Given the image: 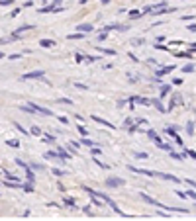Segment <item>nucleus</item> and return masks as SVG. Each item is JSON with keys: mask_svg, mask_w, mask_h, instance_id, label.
Masks as SVG:
<instances>
[{"mask_svg": "<svg viewBox=\"0 0 196 221\" xmlns=\"http://www.w3.org/2000/svg\"><path fill=\"white\" fill-rule=\"evenodd\" d=\"M22 110L28 112V114H41V116H47V117L53 116L51 110H47V108H41V106H38V104H26V106H22Z\"/></svg>", "mask_w": 196, "mask_h": 221, "instance_id": "f257e3e1", "label": "nucleus"}, {"mask_svg": "<svg viewBox=\"0 0 196 221\" xmlns=\"http://www.w3.org/2000/svg\"><path fill=\"white\" fill-rule=\"evenodd\" d=\"M102 30L108 31V34H110V31H128L130 26L128 24H108V26H104Z\"/></svg>", "mask_w": 196, "mask_h": 221, "instance_id": "f03ea898", "label": "nucleus"}, {"mask_svg": "<svg viewBox=\"0 0 196 221\" xmlns=\"http://www.w3.org/2000/svg\"><path fill=\"white\" fill-rule=\"evenodd\" d=\"M30 30H35V28H34L31 24H24V26H20V28L14 31L12 37H14V39H22V35L26 34V31H30Z\"/></svg>", "mask_w": 196, "mask_h": 221, "instance_id": "7ed1b4c3", "label": "nucleus"}, {"mask_svg": "<svg viewBox=\"0 0 196 221\" xmlns=\"http://www.w3.org/2000/svg\"><path fill=\"white\" fill-rule=\"evenodd\" d=\"M139 196H141V200H143L145 203H149V206H155V207H161V209H163V207H165V206H163V203H161V202H157V200H155V198H151V196H147V194H145V192H141V194H139Z\"/></svg>", "mask_w": 196, "mask_h": 221, "instance_id": "20e7f679", "label": "nucleus"}, {"mask_svg": "<svg viewBox=\"0 0 196 221\" xmlns=\"http://www.w3.org/2000/svg\"><path fill=\"white\" fill-rule=\"evenodd\" d=\"M157 178L167 180V182H173V184H181V178H177L174 174H167V172H157Z\"/></svg>", "mask_w": 196, "mask_h": 221, "instance_id": "39448f33", "label": "nucleus"}, {"mask_svg": "<svg viewBox=\"0 0 196 221\" xmlns=\"http://www.w3.org/2000/svg\"><path fill=\"white\" fill-rule=\"evenodd\" d=\"M43 77H45L43 71H31V73L22 74V80H35V78H43Z\"/></svg>", "mask_w": 196, "mask_h": 221, "instance_id": "423d86ee", "label": "nucleus"}, {"mask_svg": "<svg viewBox=\"0 0 196 221\" xmlns=\"http://www.w3.org/2000/svg\"><path fill=\"white\" fill-rule=\"evenodd\" d=\"M124 184H126L124 178H118V176H110V178L106 180V186H110V188H120Z\"/></svg>", "mask_w": 196, "mask_h": 221, "instance_id": "0eeeda50", "label": "nucleus"}, {"mask_svg": "<svg viewBox=\"0 0 196 221\" xmlns=\"http://www.w3.org/2000/svg\"><path fill=\"white\" fill-rule=\"evenodd\" d=\"M174 69H177V65H167V67H161V69H157V73H155V77H165V74H169V73H173Z\"/></svg>", "mask_w": 196, "mask_h": 221, "instance_id": "6e6552de", "label": "nucleus"}, {"mask_svg": "<svg viewBox=\"0 0 196 221\" xmlns=\"http://www.w3.org/2000/svg\"><path fill=\"white\" fill-rule=\"evenodd\" d=\"M177 106H182V96L181 94H173V98H171V102H169V110H173V108H177Z\"/></svg>", "mask_w": 196, "mask_h": 221, "instance_id": "1a4fd4ad", "label": "nucleus"}, {"mask_svg": "<svg viewBox=\"0 0 196 221\" xmlns=\"http://www.w3.org/2000/svg\"><path fill=\"white\" fill-rule=\"evenodd\" d=\"M92 121H96V123H100V125H104V127L116 129V127H114V123H110L108 120H104V117H100V116H94V114H92Z\"/></svg>", "mask_w": 196, "mask_h": 221, "instance_id": "9d476101", "label": "nucleus"}, {"mask_svg": "<svg viewBox=\"0 0 196 221\" xmlns=\"http://www.w3.org/2000/svg\"><path fill=\"white\" fill-rule=\"evenodd\" d=\"M77 30L82 31V34H90V31H94V26H92V24H78Z\"/></svg>", "mask_w": 196, "mask_h": 221, "instance_id": "9b49d317", "label": "nucleus"}, {"mask_svg": "<svg viewBox=\"0 0 196 221\" xmlns=\"http://www.w3.org/2000/svg\"><path fill=\"white\" fill-rule=\"evenodd\" d=\"M153 106H155V108H157V112H161V114H167V112H169V108H165V106H163L159 98H157V100H153Z\"/></svg>", "mask_w": 196, "mask_h": 221, "instance_id": "f8f14e48", "label": "nucleus"}, {"mask_svg": "<svg viewBox=\"0 0 196 221\" xmlns=\"http://www.w3.org/2000/svg\"><path fill=\"white\" fill-rule=\"evenodd\" d=\"M57 153H59V157H61V160H63V159H65V160H69V159L73 157V153H69V151H65V149H63V147H59V149H57Z\"/></svg>", "mask_w": 196, "mask_h": 221, "instance_id": "ddd939ff", "label": "nucleus"}, {"mask_svg": "<svg viewBox=\"0 0 196 221\" xmlns=\"http://www.w3.org/2000/svg\"><path fill=\"white\" fill-rule=\"evenodd\" d=\"M43 157H45L47 160H57V159H61V157H59V153H55V151H47Z\"/></svg>", "mask_w": 196, "mask_h": 221, "instance_id": "4468645a", "label": "nucleus"}, {"mask_svg": "<svg viewBox=\"0 0 196 221\" xmlns=\"http://www.w3.org/2000/svg\"><path fill=\"white\" fill-rule=\"evenodd\" d=\"M82 37H84V34H82V31H77V34H69V35H67V39L77 41V39H82Z\"/></svg>", "mask_w": 196, "mask_h": 221, "instance_id": "2eb2a0df", "label": "nucleus"}, {"mask_svg": "<svg viewBox=\"0 0 196 221\" xmlns=\"http://www.w3.org/2000/svg\"><path fill=\"white\" fill-rule=\"evenodd\" d=\"M41 137H43V139H41L43 143H49V145H53V143H55V137H53L51 133H43Z\"/></svg>", "mask_w": 196, "mask_h": 221, "instance_id": "dca6fc26", "label": "nucleus"}, {"mask_svg": "<svg viewBox=\"0 0 196 221\" xmlns=\"http://www.w3.org/2000/svg\"><path fill=\"white\" fill-rule=\"evenodd\" d=\"M22 190L24 192H34V182H31V180H28V182H24V184H22Z\"/></svg>", "mask_w": 196, "mask_h": 221, "instance_id": "f3484780", "label": "nucleus"}, {"mask_svg": "<svg viewBox=\"0 0 196 221\" xmlns=\"http://www.w3.org/2000/svg\"><path fill=\"white\" fill-rule=\"evenodd\" d=\"M128 16H130L131 20H137V18L143 16V12H141V10H131V12H128Z\"/></svg>", "mask_w": 196, "mask_h": 221, "instance_id": "a211bd4d", "label": "nucleus"}, {"mask_svg": "<svg viewBox=\"0 0 196 221\" xmlns=\"http://www.w3.org/2000/svg\"><path fill=\"white\" fill-rule=\"evenodd\" d=\"M96 49H98L100 53H104V55H110V57H114V55H116V51H114V49H104V47H100V45H96Z\"/></svg>", "mask_w": 196, "mask_h": 221, "instance_id": "6ab92c4d", "label": "nucleus"}, {"mask_svg": "<svg viewBox=\"0 0 196 221\" xmlns=\"http://www.w3.org/2000/svg\"><path fill=\"white\" fill-rule=\"evenodd\" d=\"M39 45L47 49V47H53V45H55V41H53V39H39Z\"/></svg>", "mask_w": 196, "mask_h": 221, "instance_id": "aec40b11", "label": "nucleus"}, {"mask_svg": "<svg viewBox=\"0 0 196 221\" xmlns=\"http://www.w3.org/2000/svg\"><path fill=\"white\" fill-rule=\"evenodd\" d=\"M131 45L141 47V45H145V39H143V37H134V39H131Z\"/></svg>", "mask_w": 196, "mask_h": 221, "instance_id": "412c9836", "label": "nucleus"}, {"mask_svg": "<svg viewBox=\"0 0 196 221\" xmlns=\"http://www.w3.org/2000/svg\"><path fill=\"white\" fill-rule=\"evenodd\" d=\"M169 92H171V86H169V84H163V86H161V92H159V96H161V98H165Z\"/></svg>", "mask_w": 196, "mask_h": 221, "instance_id": "4be33fe9", "label": "nucleus"}, {"mask_svg": "<svg viewBox=\"0 0 196 221\" xmlns=\"http://www.w3.org/2000/svg\"><path fill=\"white\" fill-rule=\"evenodd\" d=\"M182 73H184V74H188V73H194V63H188V65H184V67H182Z\"/></svg>", "mask_w": 196, "mask_h": 221, "instance_id": "5701e85b", "label": "nucleus"}, {"mask_svg": "<svg viewBox=\"0 0 196 221\" xmlns=\"http://www.w3.org/2000/svg\"><path fill=\"white\" fill-rule=\"evenodd\" d=\"M184 157H190L192 160H196V151H192V149H184Z\"/></svg>", "mask_w": 196, "mask_h": 221, "instance_id": "b1692460", "label": "nucleus"}, {"mask_svg": "<svg viewBox=\"0 0 196 221\" xmlns=\"http://www.w3.org/2000/svg\"><path fill=\"white\" fill-rule=\"evenodd\" d=\"M192 53L194 51H184V53H174V55L181 57V59H192Z\"/></svg>", "mask_w": 196, "mask_h": 221, "instance_id": "393cba45", "label": "nucleus"}, {"mask_svg": "<svg viewBox=\"0 0 196 221\" xmlns=\"http://www.w3.org/2000/svg\"><path fill=\"white\" fill-rule=\"evenodd\" d=\"M26 176H28V180L35 182V174H34V172H31V166H28V168H26Z\"/></svg>", "mask_w": 196, "mask_h": 221, "instance_id": "a878e982", "label": "nucleus"}, {"mask_svg": "<svg viewBox=\"0 0 196 221\" xmlns=\"http://www.w3.org/2000/svg\"><path fill=\"white\" fill-rule=\"evenodd\" d=\"M6 145H8V147H16V149H18L20 147V141H18V139H8Z\"/></svg>", "mask_w": 196, "mask_h": 221, "instance_id": "bb28decb", "label": "nucleus"}, {"mask_svg": "<svg viewBox=\"0 0 196 221\" xmlns=\"http://www.w3.org/2000/svg\"><path fill=\"white\" fill-rule=\"evenodd\" d=\"M63 202H65L67 207H75V200L73 198H63Z\"/></svg>", "mask_w": 196, "mask_h": 221, "instance_id": "cd10ccee", "label": "nucleus"}, {"mask_svg": "<svg viewBox=\"0 0 196 221\" xmlns=\"http://www.w3.org/2000/svg\"><path fill=\"white\" fill-rule=\"evenodd\" d=\"M94 164H98L100 168H104V170H110V166L106 164V163H102V160H98V159H94Z\"/></svg>", "mask_w": 196, "mask_h": 221, "instance_id": "c85d7f7f", "label": "nucleus"}, {"mask_svg": "<svg viewBox=\"0 0 196 221\" xmlns=\"http://www.w3.org/2000/svg\"><path fill=\"white\" fill-rule=\"evenodd\" d=\"M81 143H82V145H86V147H94V143L90 141V139H86V135H82V139H81Z\"/></svg>", "mask_w": 196, "mask_h": 221, "instance_id": "c756f323", "label": "nucleus"}, {"mask_svg": "<svg viewBox=\"0 0 196 221\" xmlns=\"http://www.w3.org/2000/svg\"><path fill=\"white\" fill-rule=\"evenodd\" d=\"M75 61H77V63H84V61H86V55H82V53H77V55H75Z\"/></svg>", "mask_w": 196, "mask_h": 221, "instance_id": "7c9ffc66", "label": "nucleus"}, {"mask_svg": "<svg viewBox=\"0 0 196 221\" xmlns=\"http://www.w3.org/2000/svg\"><path fill=\"white\" fill-rule=\"evenodd\" d=\"M51 172H53L55 176H65V174H67V170H61V168H51Z\"/></svg>", "mask_w": 196, "mask_h": 221, "instance_id": "2f4dec72", "label": "nucleus"}, {"mask_svg": "<svg viewBox=\"0 0 196 221\" xmlns=\"http://www.w3.org/2000/svg\"><path fill=\"white\" fill-rule=\"evenodd\" d=\"M96 61H100V57H96V55H86V61H84V63H96Z\"/></svg>", "mask_w": 196, "mask_h": 221, "instance_id": "473e14b6", "label": "nucleus"}, {"mask_svg": "<svg viewBox=\"0 0 196 221\" xmlns=\"http://www.w3.org/2000/svg\"><path fill=\"white\" fill-rule=\"evenodd\" d=\"M59 104H67V106H73V100L71 98H57Z\"/></svg>", "mask_w": 196, "mask_h": 221, "instance_id": "72a5a7b5", "label": "nucleus"}, {"mask_svg": "<svg viewBox=\"0 0 196 221\" xmlns=\"http://www.w3.org/2000/svg\"><path fill=\"white\" fill-rule=\"evenodd\" d=\"M77 129H78V133H81V135H88V129L84 127V125H81V123L77 125Z\"/></svg>", "mask_w": 196, "mask_h": 221, "instance_id": "f704fd0d", "label": "nucleus"}, {"mask_svg": "<svg viewBox=\"0 0 196 221\" xmlns=\"http://www.w3.org/2000/svg\"><path fill=\"white\" fill-rule=\"evenodd\" d=\"M134 157H135L137 160H141V159H147V157H149V155H147V153H143V151H141V153H134Z\"/></svg>", "mask_w": 196, "mask_h": 221, "instance_id": "c9c22d12", "label": "nucleus"}, {"mask_svg": "<svg viewBox=\"0 0 196 221\" xmlns=\"http://www.w3.org/2000/svg\"><path fill=\"white\" fill-rule=\"evenodd\" d=\"M169 155H171V159H174V160H182V155H178L177 151H171Z\"/></svg>", "mask_w": 196, "mask_h": 221, "instance_id": "e433bc0d", "label": "nucleus"}, {"mask_svg": "<svg viewBox=\"0 0 196 221\" xmlns=\"http://www.w3.org/2000/svg\"><path fill=\"white\" fill-rule=\"evenodd\" d=\"M186 133H188V135H194V123H192V121H188V125H186Z\"/></svg>", "mask_w": 196, "mask_h": 221, "instance_id": "4c0bfd02", "label": "nucleus"}, {"mask_svg": "<svg viewBox=\"0 0 196 221\" xmlns=\"http://www.w3.org/2000/svg\"><path fill=\"white\" fill-rule=\"evenodd\" d=\"M30 133H31V135H35V137L43 135V133H41V129H39V127H31V131H30Z\"/></svg>", "mask_w": 196, "mask_h": 221, "instance_id": "58836bf2", "label": "nucleus"}, {"mask_svg": "<svg viewBox=\"0 0 196 221\" xmlns=\"http://www.w3.org/2000/svg\"><path fill=\"white\" fill-rule=\"evenodd\" d=\"M10 41H16L12 35H10V37H2V39H0V45H6V43H10Z\"/></svg>", "mask_w": 196, "mask_h": 221, "instance_id": "ea45409f", "label": "nucleus"}, {"mask_svg": "<svg viewBox=\"0 0 196 221\" xmlns=\"http://www.w3.org/2000/svg\"><path fill=\"white\" fill-rule=\"evenodd\" d=\"M30 166H31L34 170H43V164H41V163H31Z\"/></svg>", "mask_w": 196, "mask_h": 221, "instance_id": "a19ab883", "label": "nucleus"}, {"mask_svg": "<svg viewBox=\"0 0 196 221\" xmlns=\"http://www.w3.org/2000/svg\"><path fill=\"white\" fill-rule=\"evenodd\" d=\"M16 164H18V166H22L24 170H26V168H28V166H30V164H26V163H24L22 159H16Z\"/></svg>", "mask_w": 196, "mask_h": 221, "instance_id": "79ce46f5", "label": "nucleus"}, {"mask_svg": "<svg viewBox=\"0 0 196 221\" xmlns=\"http://www.w3.org/2000/svg\"><path fill=\"white\" fill-rule=\"evenodd\" d=\"M186 196L190 198V200H194V202H196V190H188V192H186Z\"/></svg>", "mask_w": 196, "mask_h": 221, "instance_id": "37998d69", "label": "nucleus"}, {"mask_svg": "<svg viewBox=\"0 0 196 221\" xmlns=\"http://www.w3.org/2000/svg\"><path fill=\"white\" fill-rule=\"evenodd\" d=\"M174 194H177V196H178V198H182V200H188V196H186V192H181V190H177V192H174Z\"/></svg>", "mask_w": 196, "mask_h": 221, "instance_id": "c03bdc74", "label": "nucleus"}, {"mask_svg": "<svg viewBox=\"0 0 196 221\" xmlns=\"http://www.w3.org/2000/svg\"><path fill=\"white\" fill-rule=\"evenodd\" d=\"M14 0H0V6H12Z\"/></svg>", "mask_w": 196, "mask_h": 221, "instance_id": "a18cd8bd", "label": "nucleus"}, {"mask_svg": "<svg viewBox=\"0 0 196 221\" xmlns=\"http://www.w3.org/2000/svg\"><path fill=\"white\" fill-rule=\"evenodd\" d=\"M18 14H20V8H14V10H12V12H10L8 16H10V18H16Z\"/></svg>", "mask_w": 196, "mask_h": 221, "instance_id": "49530a36", "label": "nucleus"}, {"mask_svg": "<svg viewBox=\"0 0 196 221\" xmlns=\"http://www.w3.org/2000/svg\"><path fill=\"white\" fill-rule=\"evenodd\" d=\"M106 37H108V31H102V34H98V41H104Z\"/></svg>", "mask_w": 196, "mask_h": 221, "instance_id": "de8ad7c7", "label": "nucleus"}, {"mask_svg": "<svg viewBox=\"0 0 196 221\" xmlns=\"http://www.w3.org/2000/svg\"><path fill=\"white\" fill-rule=\"evenodd\" d=\"M22 55H20V53H12V55H8V59L10 61H16V59H20Z\"/></svg>", "mask_w": 196, "mask_h": 221, "instance_id": "09e8293b", "label": "nucleus"}, {"mask_svg": "<svg viewBox=\"0 0 196 221\" xmlns=\"http://www.w3.org/2000/svg\"><path fill=\"white\" fill-rule=\"evenodd\" d=\"M55 117H57V120H59V121L63 123V125H65V123H69V120H67L65 116H55Z\"/></svg>", "mask_w": 196, "mask_h": 221, "instance_id": "8fccbe9b", "label": "nucleus"}, {"mask_svg": "<svg viewBox=\"0 0 196 221\" xmlns=\"http://www.w3.org/2000/svg\"><path fill=\"white\" fill-rule=\"evenodd\" d=\"M75 86H77V88H81V90H88V86L82 84V82H75Z\"/></svg>", "mask_w": 196, "mask_h": 221, "instance_id": "3c124183", "label": "nucleus"}, {"mask_svg": "<svg viewBox=\"0 0 196 221\" xmlns=\"http://www.w3.org/2000/svg\"><path fill=\"white\" fill-rule=\"evenodd\" d=\"M16 129H18L20 133H24V135H28V131H26V129H24L22 125H20V123H16Z\"/></svg>", "mask_w": 196, "mask_h": 221, "instance_id": "603ef678", "label": "nucleus"}, {"mask_svg": "<svg viewBox=\"0 0 196 221\" xmlns=\"http://www.w3.org/2000/svg\"><path fill=\"white\" fill-rule=\"evenodd\" d=\"M155 135H157V131H155V129H149V131H147V137H149V139H153Z\"/></svg>", "mask_w": 196, "mask_h": 221, "instance_id": "864d4df0", "label": "nucleus"}, {"mask_svg": "<svg viewBox=\"0 0 196 221\" xmlns=\"http://www.w3.org/2000/svg\"><path fill=\"white\" fill-rule=\"evenodd\" d=\"M82 211H84V213H86V215H90V217H92V209H90V206H86V207H82Z\"/></svg>", "mask_w": 196, "mask_h": 221, "instance_id": "5fc2aeb1", "label": "nucleus"}, {"mask_svg": "<svg viewBox=\"0 0 196 221\" xmlns=\"http://www.w3.org/2000/svg\"><path fill=\"white\" fill-rule=\"evenodd\" d=\"M124 125H128V127H130V125H134V117H128V120L124 121Z\"/></svg>", "mask_w": 196, "mask_h": 221, "instance_id": "6e6d98bb", "label": "nucleus"}, {"mask_svg": "<svg viewBox=\"0 0 196 221\" xmlns=\"http://www.w3.org/2000/svg\"><path fill=\"white\" fill-rule=\"evenodd\" d=\"M128 55H130V59H131V61H134V63H139V59H137V57L134 55V53H128Z\"/></svg>", "mask_w": 196, "mask_h": 221, "instance_id": "4d7b16f0", "label": "nucleus"}, {"mask_svg": "<svg viewBox=\"0 0 196 221\" xmlns=\"http://www.w3.org/2000/svg\"><path fill=\"white\" fill-rule=\"evenodd\" d=\"M186 184H188V186H192L194 190H196V182H194V180H188V178H186Z\"/></svg>", "mask_w": 196, "mask_h": 221, "instance_id": "13d9d810", "label": "nucleus"}, {"mask_svg": "<svg viewBox=\"0 0 196 221\" xmlns=\"http://www.w3.org/2000/svg\"><path fill=\"white\" fill-rule=\"evenodd\" d=\"M188 49H190V51H194V53H196V43H188Z\"/></svg>", "mask_w": 196, "mask_h": 221, "instance_id": "bf43d9fd", "label": "nucleus"}, {"mask_svg": "<svg viewBox=\"0 0 196 221\" xmlns=\"http://www.w3.org/2000/svg\"><path fill=\"white\" fill-rule=\"evenodd\" d=\"M192 18H194V16H190V14H188V16H182L181 20H182V22H188V20H192Z\"/></svg>", "mask_w": 196, "mask_h": 221, "instance_id": "052dcab7", "label": "nucleus"}, {"mask_svg": "<svg viewBox=\"0 0 196 221\" xmlns=\"http://www.w3.org/2000/svg\"><path fill=\"white\" fill-rule=\"evenodd\" d=\"M147 63H149V65H159L157 59H147Z\"/></svg>", "mask_w": 196, "mask_h": 221, "instance_id": "680f3d73", "label": "nucleus"}, {"mask_svg": "<svg viewBox=\"0 0 196 221\" xmlns=\"http://www.w3.org/2000/svg\"><path fill=\"white\" fill-rule=\"evenodd\" d=\"M92 155H100V149L98 147H92Z\"/></svg>", "mask_w": 196, "mask_h": 221, "instance_id": "e2e57ef3", "label": "nucleus"}, {"mask_svg": "<svg viewBox=\"0 0 196 221\" xmlns=\"http://www.w3.org/2000/svg\"><path fill=\"white\" fill-rule=\"evenodd\" d=\"M188 31H196V24H190L188 26Z\"/></svg>", "mask_w": 196, "mask_h": 221, "instance_id": "0e129e2a", "label": "nucleus"}, {"mask_svg": "<svg viewBox=\"0 0 196 221\" xmlns=\"http://www.w3.org/2000/svg\"><path fill=\"white\" fill-rule=\"evenodd\" d=\"M100 2H102V4H108V2H110V0H100Z\"/></svg>", "mask_w": 196, "mask_h": 221, "instance_id": "69168bd1", "label": "nucleus"}, {"mask_svg": "<svg viewBox=\"0 0 196 221\" xmlns=\"http://www.w3.org/2000/svg\"><path fill=\"white\" fill-rule=\"evenodd\" d=\"M4 57H6V55H4V53H2V51H0V59H4Z\"/></svg>", "mask_w": 196, "mask_h": 221, "instance_id": "338daca9", "label": "nucleus"}]
</instances>
